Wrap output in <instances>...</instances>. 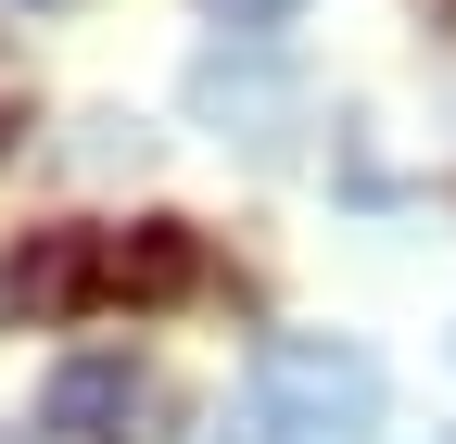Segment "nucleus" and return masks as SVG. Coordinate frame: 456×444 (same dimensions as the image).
Masks as SVG:
<instances>
[{
	"label": "nucleus",
	"instance_id": "nucleus-1",
	"mask_svg": "<svg viewBox=\"0 0 456 444\" xmlns=\"http://www.w3.org/2000/svg\"><path fill=\"white\" fill-rule=\"evenodd\" d=\"M393 407V381L368 343H330V330H279L254 343V444H368Z\"/></svg>",
	"mask_w": 456,
	"mask_h": 444
},
{
	"label": "nucleus",
	"instance_id": "nucleus-2",
	"mask_svg": "<svg viewBox=\"0 0 456 444\" xmlns=\"http://www.w3.org/2000/svg\"><path fill=\"white\" fill-rule=\"evenodd\" d=\"M152 407H165L152 368L102 343V356H64V368L38 381V444H152V432H140Z\"/></svg>",
	"mask_w": 456,
	"mask_h": 444
},
{
	"label": "nucleus",
	"instance_id": "nucleus-3",
	"mask_svg": "<svg viewBox=\"0 0 456 444\" xmlns=\"http://www.w3.org/2000/svg\"><path fill=\"white\" fill-rule=\"evenodd\" d=\"M89 292H102V305H127V317L191 305V292H203V242L178 229V216H140V229H89Z\"/></svg>",
	"mask_w": 456,
	"mask_h": 444
},
{
	"label": "nucleus",
	"instance_id": "nucleus-4",
	"mask_svg": "<svg viewBox=\"0 0 456 444\" xmlns=\"http://www.w3.org/2000/svg\"><path fill=\"white\" fill-rule=\"evenodd\" d=\"M0 305H26V317H89V229H38L26 254H0Z\"/></svg>",
	"mask_w": 456,
	"mask_h": 444
},
{
	"label": "nucleus",
	"instance_id": "nucleus-5",
	"mask_svg": "<svg viewBox=\"0 0 456 444\" xmlns=\"http://www.w3.org/2000/svg\"><path fill=\"white\" fill-rule=\"evenodd\" d=\"M203 13H216V26H241V38H266V26H292L305 0H203Z\"/></svg>",
	"mask_w": 456,
	"mask_h": 444
},
{
	"label": "nucleus",
	"instance_id": "nucleus-6",
	"mask_svg": "<svg viewBox=\"0 0 456 444\" xmlns=\"http://www.w3.org/2000/svg\"><path fill=\"white\" fill-rule=\"evenodd\" d=\"M0 165H13V115H0Z\"/></svg>",
	"mask_w": 456,
	"mask_h": 444
},
{
	"label": "nucleus",
	"instance_id": "nucleus-7",
	"mask_svg": "<svg viewBox=\"0 0 456 444\" xmlns=\"http://www.w3.org/2000/svg\"><path fill=\"white\" fill-rule=\"evenodd\" d=\"M26 13H51V0H26Z\"/></svg>",
	"mask_w": 456,
	"mask_h": 444
}]
</instances>
